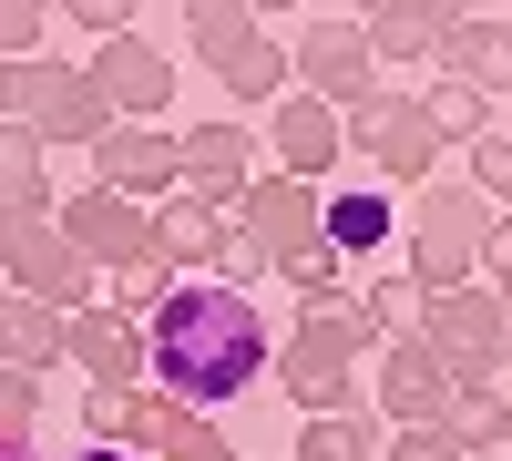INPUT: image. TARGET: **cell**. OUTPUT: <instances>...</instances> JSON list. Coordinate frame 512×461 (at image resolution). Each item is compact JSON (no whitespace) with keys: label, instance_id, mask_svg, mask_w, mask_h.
<instances>
[{"label":"cell","instance_id":"83f0119b","mask_svg":"<svg viewBox=\"0 0 512 461\" xmlns=\"http://www.w3.org/2000/svg\"><path fill=\"white\" fill-rule=\"evenodd\" d=\"M461 164H472V195H492V216H512V134H482Z\"/></svg>","mask_w":512,"mask_h":461},{"label":"cell","instance_id":"4dcf8cb0","mask_svg":"<svg viewBox=\"0 0 512 461\" xmlns=\"http://www.w3.org/2000/svg\"><path fill=\"white\" fill-rule=\"evenodd\" d=\"M379 461H461V441H451V431H390Z\"/></svg>","mask_w":512,"mask_h":461},{"label":"cell","instance_id":"e0dca14e","mask_svg":"<svg viewBox=\"0 0 512 461\" xmlns=\"http://www.w3.org/2000/svg\"><path fill=\"white\" fill-rule=\"evenodd\" d=\"M338 154H349V123H338L328 103H277V175L318 185Z\"/></svg>","mask_w":512,"mask_h":461},{"label":"cell","instance_id":"30bf717a","mask_svg":"<svg viewBox=\"0 0 512 461\" xmlns=\"http://www.w3.org/2000/svg\"><path fill=\"white\" fill-rule=\"evenodd\" d=\"M287 72L308 82V103H328V113H338V103L359 113V103L379 93V62H369V41H359V21H308V31L287 41Z\"/></svg>","mask_w":512,"mask_h":461},{"label":"cell","instance_id":"2e32d148","mask_svg":"<svg viewBox=\"0 0 512 461\" xmlns=\"http://www.w3.org/2000/svg\"><path fill=\"white\" fill-rule=\"evenodd\" d=\"M226 246H236L226 205H205V195H164V216H154V257H164V267H226Z\"/></svg>","mask_w":512,"mask_h":461},{"label":"cell","instance_id":"7c38bea8","mask_svg":"<svg viewBox=\"0 0 512 461\" xmlns=\"http://www.w3.org/2000/svg\"><path fill=\"white\" fill-rule=\"evenodd\" d=\"M93 185L123 195V205H144V195H164V185H185V175H175V134H164V123H113V134L93 144Z\"/></svg>","mask_w":512,"mask_h":461},{"label":"cell","instance_id":"9a60e30c","mask_svg":"<svg viewBox=\"0 0 512 461\" xmlns=\"http://www.w3.org/2000/svg\"><path fill=\"white\" fill-rule=\"evenodd\" d=\"M62 359H82V380H93V390H144V328H123L113 308L62 318Z\"/></svg>","mask_w":512,"mask_h":461},{"label":"cell","instance_id":"d6986e66","mask_svg":"<svg viewBox=\"0 0 512 461\" xmlns=\"http://www.w3.org/2000/svg\"><path fill=\"white\" fill-rule=\"evenodd\" d=\"M52 359H62V318L41 308V298H21V287H11V298H0V369H21V380H41Z\"/></svg>","mask_w":512,"mask_h":461},{"label":"cell","instance_id":"3957f363","mask_svg":"<svg viewBox=\"0 0 512 461\" xmlns=\"http://www.w3.org/2000/svg\"><path fill=\"white\" fill-rule=\"evenodd\" d=\"M0 267H11L21 298H41L52 318L103 308V277L82 267V246L62 236V205H31V216H0Z\"/></svg>","mask_w":512,"mask_h":461},{"label":"cell","instance_id":"4fadbf2b","mask_svg":"<svg viewBox=\"0 0 512 461\" xmlns=\"http://www.w3.org/2000/svg\"><path fill=\"white\" fill-rule=\"evenodd\" d=\"M175 175H185V195H205V205H236V195L256 185L246 123H185V134H175Z\"/></svg>","mask_w":512,"mask_h":461},{"label":"cell","instance_id":"7402d4cb","mask_svg":"<svg viewBox=\"0 0 512 461\" xmlns=\"http://www.w3.org/2000/svg\"><path fill=\"white\" fill-rule=\"evenodd\" d=\"M420 113H431V134L461 144V154L492 134V93H482V82H431V93H420Z\"/></svg>","mask_w":512,"mask_h":461},{"label":"cell","instance_id":"44dd1931","mask_svg":"<svg viewBox=\"0 0 512 461\" xmlns=\"http://www.w3.org/2000/svg\"><path fill=\"white\" fill-rule=\"evenodd\" d=\"M41 144L31 123H0V216H31V205H52V185H41Z\"/></svg>","mask_w":512,"mask_h":461},{"label":"cell","instance_id":"52a82bcc","mask_svg":"<svg viewBox=\"0 0 512 461\" xmlns=\"http://www.w3.org/2000/svg\"><path fill=\"white\" fill-rule=\"evenodd\" d=\"M195 52L226 72L236 103H277L287 82H297V72H287V41H277L267 21H246V11H195Z\"/></svg>","mask_w":512,"mask_h":461},{"label":"cell","instance_id":"ac0fdd59","mask_svg":"<svg viewBox=\"0 0 512 461\" xmlns=\"http://www.w3.org/2000/svg\"><path fill=\"white\" fill-rule=\"evenodd\" d=\"M318 236L338 246V257H379V246L400 236V216H390V195L349 185V195H328V205H318Z\"/></svg>","mask_w":512,"mask_h":461},{"label":"cell","instance_id":"8fae6325","mask_svg":"<svg viewBox=\"0 0 512 461\" xmlns=\"http://www.w3.org/2000/svg\"><path fill=\"white\" fill-rule=\"evenodd\" d=\"M82 72H93V93L113 103V123H164V103H175V52H164V41H144V31L103 41Z\"/></svg>","mask_w":512,"mask_h":461},{"label":"cell","instance_id":"4316f807","mask_svg":"<svg viewBox=\"0 0 512 461\" xmlns=\"http://www.w3.org/2000/svg\"><path fill=\"white\" fill-rule=\"evenodd\" d=\"M164 287H175L164 267H123V277H103V308H113L123 328H144V318L164 308Z\"/></svg>","mask_w":512,"mask_h":461},{"label":"cell","instance_id":"277c9868","mask_svg":"<svg viewBox=\"0 0 512 461\" xmlns=\"http://www.w3.org/2000/svg\"><path fill=\"white\" fill-rule=\"evenodd\" d=\"M359 318L349 308H297V328L277 339V390L308 410V421H328V410H349V380H359Z\"/></svg>","mask_w":512,"mask_h":461},{"label":"cell","instance_id":"ffe728a7","mask_svg":"<svg viewBox=\"0 0 512 461\" xmlns=\"http://www.w3.org/2000/svg\"><path fill=\"white\" fill-rule=\"evenodd\" d=\"M359 41H369V62H431V41H441V11H410V0H390V11H359Z\"/></svg>","mask_w":512,"mask_h":461},{"label":"cell","instance_id":"d4e9b609","mask_svg":"<svg viewBox=\"0 0 512 461\" xmlns=\"http://www.w3.org/2000/svg\"><path fill=\"white\" fill-rule=\"evenodd\" d=\"M379 421H359V410H328V421H308L297 431V451L287 461H379V441H369Z\"/></svg>","mask_w":512,"mask_h":461},{"label":"cell","instance_id":"8d00e7d4","mask_svg":"<svg viewBox=\"0 0 512 461\" xmlns=\"http://www.w3.org/2000/svg\"><path fill=\"white\" fill-rule=\"evenodd\" d=\"M502 369H512V318H502Z\"/></svg>","mask_w":512,"mask_h":461},{"label":"cell","instance_id":"e575fe53","mask_svg":"<svg viewBox=\"0 0 512 461\" xmlns=\"http://www.w3.org/2000/svg\"><path fill=\"white\" fill-rule=\"evenodd\" d=\"M0 461H41V441L31 431H0Z\"/></svg>","mask_w":512,"mask_h":461},{"label":"cell","instance_id":"836d02e7","mask_svg":"<svg viewBox=\"0 0 512 461\" xmlns=\"http://www.w3.org/2000/svg\"><path fill=\"white\" fill-rule=\"evenodd\" d=\"M482 267H492V308H502V318H512V226H502V236H492V257H482Z\"/></svg>","mask_w":512,"mask_h":461},{"label":"cell","instance_id":"8992f818","mask_svg":"<svg viewBox=\"0 0 512 461\" xmlns=\"http://www.w3.org/2000/svg\"><path fill=\"white\" fill-rule=\"evenodd\" d=\"M226 226L256 267H287L297 246H318V185H297V175H256L236 205H226Z\"/></svg>","mask_w":512,"mask_h":461},{"label":"cell","instance_id":"1f68e13d","mask_svg":"<svg viewBox=\"0 0 512 461\" xmlns=\"http://www.w3.org/2000/svg\"><path fill=\"white\" fill-rule=\"evenodd\" d=\"M31 421H41V380L0 369V431H31Z\"/></svg>","mask_w":512,"mask_h":461},{"label":"cell","instance_id":"6da1fadb","mask_svg":"<svg viewBox=\"0 0 512 461\" xmlns=\"http://www.w3.org/2000/svg\"><path fill=\"white\" fill-rule=\"evenodd\" d=\"M144 369L164 380V400L226 410V400H246L256 369H277V339H267V318H256L246 287L185 277V287H164V308L144 318Z\"/></svg>","mask_w":512,"mask_h":461},{"label":"cell","instance_id":"74e56055","mask_svg":"<svg viewBox=\"0 0 512 461\" xmlns=\"http://www.w3.org/2000/svg\"><path fill=\"white\" fill-rule=\"evenodd\" d=\"M502 410H512V390H502Z\"/></svg>","mask_w":512,"mask_h":461},{"label":"cell","instance_id":"7a4b0ae2","mask_svg":"<svg viewBox=\"0 0 512 461\" xmlns=\"http://www.w3.org/2000/svg\"><path fill=\"white\" fill-rule=\"evenodd\" d=\"M492 236H502L492 195H472V185H431V195H420V216H410V277H420V298L472 287V267L492 257Z\"/></svg>","mask_w":512,"mask_h":461},{"label":"cell","instance_id":"f1b7e54d","mask_svg":"<svg viewBox=\"0 0 512 461\" xmlns=\"http://www.w3.org/2000/svg\"><path fill=\"white\" fill-rule=\"evenodd\" d=\"M41 41H52V11H31V0H0V62H41Z\"/></svg>","mask_w":512,"mask_h":461},{"label":"cell","instance_id":"ba28073f","mask_svg":"<svg viewBox=\"0 0 512 461\" xmlns=\"http://www.w3.org/2000/svg\"><path fill=\"white\" fill-rule=\"evenodd\" d=\"M62 236L82 246V267H93V277H123V267H164V257H154V216H144V205H123V195H103V185L62 195Z\"/></svg>","mask_w":512,"mask_h":461},{"label":"cell","instance_id":"484cf974","mask_svg":"<svg viewBox=\"0 0 512 461\" xmlns=\"http://www.w3.org/2000/svg\"><path fill=\"white\" fill-rule=\"evenodd\" d=\"M277 277H287V287H297L308 308H338V277H349V257H338V246L318 236V246H297V257H287Z\"/></svg>","mask_w":512,"mask_h":461},{"label":"cell","instance_id":"f546056e","mask_svg":"<svg viewBox=\"0 0 512 461\" xmlns=\"http://www.w3.org/2000/svg\"><path fill=\"white\" fill-rule=\"evenodd\" d=\"M164 461H236V441H226L216 421H205V410H185V431L164 441Z\"/></svg>","mask_w":512,"mask_h":461},{"label":"cell","instance_id":"d6a6232c","mask_svg":"<svg viewBox=\"0 0 512 461\" xmlns=\"http://www.w3.org/2000/svg\"><path fill=\"white\" fill-rule=\"evenodd\" d=\"M123 400H134V390H93V400H82V431L113 441V431H123Z\"/></svg>","mask_w":512,"mask_h":461},{"label":"cell","instance_id":"5bb4252c","mask_svg":"<svg viewBox=\"0 0 512 461\" xmlns=\"http://www.w3.org/2000/svg\"><path fill=\"white\" fill-rule=\"evenodd\" d=\"M379 410H390L400 431H441V421H451V369L420 349V339L379 349Z\"/></svg>","mask_w":512,"mask_h":461},{"label":"cell","instance_id":"d590c367","mask_svg":"<svg viewBox=\"0 0 512 461\" xmlns=\"http://www.w3.org/2000/svg\"><path fill=\"white\" fill-rule=\"evenodd\" d=\"M72 461H134V451H113V441H82V451H72Z\"/></svg>","mask_w":512,"mask_h":461},{"label":"cell","instance_id":"603a6c76","mask_svg":"<svg viewBox=\"0 0 512 461\" xmlns=\"http://www.w3.org/2000/svg\"><path fill=\"white\" fill-rule=\"evenodd\" d=\"M349 318H359V339H369V349H400L410 328H420V298H410V277H369Z\"/></svg>","mask_w":512,"mask_h":461},{"label":"cell","instance_id":"9c48e42d","mask_svg":"<svg viewBox=\"0 0 512 461\" xmlns=\"http://www.w3.org/2000/svg\"><path fill=\"white\" fill-rule=\"evenodd\" d=\"M338 123H349V144H359L390 185H420V175L441 164V134H431V113H420V93H369L359 113H338Z\"/></svg>","mask_w":512,"mask_h":461},{"label":"cell","instance_id":"cb8c5ba5","mask_svg":"<svg viewBox=\"0 0 512 461\" xmlns=\"http://www.w3.org/2000/svg\"><path fill=\"white\" fill-rule=\"evenodd\" d=\"M185 431V400H164V390H134L123 400V431H113V451H134V461H164V441Z\"/></svg>","mask_w":512,"mask_h":461},{"label":"cell","instance_id":"5b68a950","mask_svg":"<svg viewBox=\"0 0 512 461\" xmlns=\"http://www.w3.org/2000/svg\"><path fill=\"white\" fill-rule=\"evenodd\" d=\"M420 349H431L451 380H502V308L492 287H451V298H420Z\"/></svg>","mask_w":512,"mask_h":461}]
</instances>
